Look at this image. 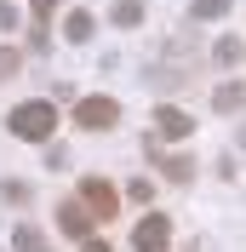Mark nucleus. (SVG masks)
<instances>
[{
  "mask_svg": "<svg viewBox=\"0 0 246 252\" xmlns=\"http://www.w3.org/2000/svg\"><path fill=\"white\" fill-rule=\"evenodd\" d=\"M80 201H86L92 218H115L121 212V189L109 184V178H80Z\"/></svg>",
  "mask_w": 246,
  "mask_h": 252,
  "instance_id": "nucleus-3",
  "label": "nucleus"
},
{
  "mask_svg": "<svg viewBox=\"0 0 246 252\" xmlns=\"http://www.w3.org/2000/svg\"><path fill=\"white\" fill-rule=\"evenodd\" d=\"M189 132H195V115H184L178 109V103H160V109H154V138H189Z\"/></svg>",
  "mask_w": 246,
  "mask_h": 252,
  "instance_id": "nucleus-5",
  "label": "nucleus"
},
{
  "mask_svg": "<svg viewBox=\"0 0 246 252\" xmlns=\"http://www.w3.org/2000/svg\"><path fill=\"white\" fill-rule=\"evenodd\" d=\"M241 149H246V126H241Z\"/></svg>",
  "mask_w": 246,
  "mask_h": 252,
  "instance_id": "nucleus-19",
  "label": "nucleus"
},
{
  "mask_svg": "<svg viewBox=\"0 0 246 252\" xmlns=\"http://www.w3.org/2000/svg\"><path fill=\"white\" fill-rule=\"evenodd\" d=\"M29 12H34V23H46V17L58 12V0H29Z\"/></svg>",
  "mask_w": 246,
  "mask_h": 252,
  "instance_id": "nucleus-16",
  "label": "nucleus"
},
{
  "mask_svg": "<svg viewBox=\"0 0 246 252\" xmlns=\"http://www.w3.org/2000/svg\"><path fill=\"white\" fill-rule=\"evenodd\" d=\"M132 252H172V223L166 212H143L132 229Z\"/></svg>",
  "mask_w": 246,
  "mask_h": 252,
  "instance_id": "nucleus-2",
  "label": "nucleus"
},
{
  "mask_svg": "<svg viewBox=\"0 0 246 252\" xmlns=\"http://www.w3.org/2000/svg\"><path fill=\"white\" fill-rule=\"evenodd\" d=\"M0 201H12V206H29V184H0Z\"/></svg>",
  "mask_w": 246,
  "mask_h": 252,
  "instance_id": "nucleus-15",
  "label": "nucleus"
},
{
  "mask_svg": "<svg viewBox=\"0 0 246 252\" xmlns=\"http://www.w3.org/2000/svg\"><path fill=\"white\" fill-rule=\"evenodd\" d=\"M6 29H17V12L6 6V0H0V34H6Z\"/></svg>",
  "mask_w": 246,
  "mask_h": 252,
  "instance_id": "nucleus-17",
  "label": "nucleus"
},
{
  "mask_svg": "<svg viewBox=\"0 0 246 252\" xmlns=\"http://www.w3.org/2000/svg\"><path fill=\"white\" fill-rule=\"evenodd\" d=\"M160 166H166L172 184H189V178H195V160H189V155H172V160H160Z\"/></svg>",
  "mask_w": 246,
  "mask_h": 252,
  "instance_id": "nucleus-13",
  "label": "nucleus"
},
{
  "mask_svg": "<svg viewBox=\"0 0 246 252\" xmlns=\"http://www.w3.org/2000/svg\"><path fill=\"white\" fill-rule=\"evenodd\" d=\"M241 58H246V40H241V34H223V40L212 46V63H217V69H235Z\"/></svg>",
  "mask_w": 246,
  "mask_h": 252,
  "instance_id": "nucleus-8",
  "label": "nucleus"
},
{
  "mask_svg": "<svg viewBox=\"0 0 246 252\" xmlns=\"http://www.w3.org/2000/svg\"><path fill=\"white\" fill-rule=\"evenodd\" d=\"M92 212H86V201H63L58 206V229H63V235H69V241H86V235H92Z\"/></svg>",
  "mask_w": 246,
  "mask_h": 252,
  "instance_id": "nucleus-6",
  "label": "nucleus"
},
{
  "mask_svg": "<svg viewBox=\"0 0 246 252\" xmlns=\"http://www.w3.org/2000/svg\"><path fill=\"white\" fill-rule=\"evenodd\" d=\"M17 69H23V52H17V46H0V80H12Z\"/></svg>",
  "mask_w": 246,
  "mask_h": 252,
  "instance_id": "nucleus-14",
  "label": "nucleus"
},
{
  "mask_svg": "<svg viewBox=\"0 0 246 252\" xmlns=\"http://www.w3.org/2000/svg\"><path fill=\"white\" fill-rule=\"evenodd\" d=\"M115 23L121 29H138L143 23V0H115Z\"/></svg>",
  "mask_w": 246,
  "mask_h": 252,
  "instance_id": "nucleus-12",
  "label": "nucleus"
},
{
  "mask_svg": "<svg viewBox=\"0 0 246 252\" xmlns=\"http://www.w3.org/2000/svg\"><path fill=\"white\" fill-rule=\"evenodd\" d=\"M12 252H52V247H46V235H40L34 223H17L12 229Z\"/></svg>",
  "mask_w": 246,
  "mask_h": 252,
  "instance_id": "nucleus-10",
  "label": "nucleus"
},
{
  "mask_svg": "<svg viewBox=\"0 0 246 252\" xmlns=\"http://www.w3.org/2000/svg\"><path fill=\"white\" fill-rule=\"evenodd\" d=\"M80 252H109V247H103V241H92V235H86V241H80Z\"/></svg>",
  "mask_w": 246,
  "mask_h": 252,
  "instance_id": "nucleus-18",
  "label": "nucleus"
},
{
  "mask_svg": "<svg viewBox=\"0 0 246 252\" xmlns=\"http://www.w3.org/2000/svg\"><path fill=\"white\" fill-rule=\"evenodd\" d=\"M75 121L86 126V132H109V126L121 121V103L103 97V92H97V97H80V103H75Z\"/></svg>",
  "mask_w": 246,
  "mask_h": 252,
  "instance_id": "nucleus-4",
  "label": "nucleus"
},
{
  "mask_svg": "<svg viewBox=\"0 0 246 252\" xmlns=\"http://www.w3.org/2000/svg\"><path fill=\"white\" fill-rule=\"evenodd\" d=\"M235 0H189V23H217Z\"/></svg>",
  "mask_w": 246,
  "mask_h": 252,
  "instance_id": "nucleus-11",
  "label": "nucleus"
},
{
  "mask_svg": "<svg viewBox=\"0 0 246 252\" xmlns=\"http://www.w3.org/2000/svg\"><path fill=\"white\" fill-rule=\"evenodd\" d=\"M63 34H69V46H86V40H92V12L75 6V12L63 17Z\"/></svg>",
  "mask_w": 246,
  "mask_h": 252,
  "instance_id": "nucleus-9",
  "label": "nucleus"
},
{
  "mask_svg": "<svg viewBox=\"0 0 246 252\" xmlns=\"http://www.w3.org/2000/svg\"><path fill=\"white\" fill-rule=\"evenodd\" d=\"M246 109V80H223L212 92V115H241Z\"/></svg>",
  "mask_w": 246,
  "mask_h": 252,
  "instance_id": "nucleus-7",
  "label": "nucleus"
},
{
  "mask_svg": "<svg viewBox=\"0 0 246 252\" xmlns=\"http://www.w3.org/2000/svg\"><path fill=\"white\" fill-rule=\"evenodd\" d=\"M6 132L23 143H46L52 132H58V109H52L46 97H29V103H17L12 115H6Z\"/></svg>",
  "mask_w": 246,
  "mask_h": 252,
  "instance_id": "nucleus-1",
  "label": "nucleus"
}]
</instances>
